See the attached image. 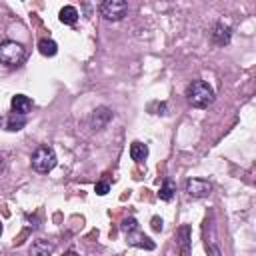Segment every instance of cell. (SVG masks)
Listing matches in <instances>:
<instances>
[{
	"mask_svg": "<svg viewBox=\"0 0 256 256\" xmlns=\"http://www.w3.org/2000/svg\"><path fill=\"white\" fill-rule=\"evenodd\" d=\"M186 100L192 108H208L214 102V88L206 80H192L186 86Z\"/></svg>",
	"mask_w": 256,
	"mask_h": 256,
	"instance_id": "6da1fadb",
	"label": "cell"
},
{
	"mask_svg": "<svg viewBox=\"0 0 256 256\" xmlns=\"http://www.w3.org/2000/svg\"><path fill=\"white\" fill-rule=\"evenodd\" d=\"M120 230L124 232V236H126V242L130 244V246H136V248H144V250H154L156 248V244L140 230V224H138V220L134 218V216H128V218H124L122 220V224H120Z\"/></svg>",
	"mask_w": 256,
	"mask_h": 256,
	"instance_id": "7a4b0ae2",
	"label": "cell"
},
{
	"mask_svg": "<svg viewBox=\"0 0 256 256\" xmlns=\"http://www.w3.org/2000/svg\"><path fill=\"white\" fill-rule=\"evenodd\" d=\"M26 58V48L16 42V40H4L0 44V64L8 66V68H16L24 62Z\"/></svg>",
	"mask_w": 256,
	"mask_h": 256,
	"instance_id": "3957f363",
	"label": "cell"
},
{
	"mask_svg": "<svg viewBox=\"0 0 256 256\" xmlns=\"http://www.w3.org/2000/svg\"><path fill=\"white\" fill-rule=\"evenodd\" d=\"M56 162H58L56 152H54V148L48 146V144L38 146V148L32 152V158H30L32 168H34L36 172H40V174H48V172L56 166Z\"/></svg>",
	"mask_w": 256,
	"mask_h": 256,
	"instance_id": "277c9868",
	"label": "cell"
},
{
	"mask_svg": "<svg viewBox=\"0 0 256 256\" xmlns=\"http://www.w3.org/2000/svg\"><path fill=\"white\" fill-rule=\"evenodd\" d=\"M100 14L108 22H120L128 16V2L126 0H102Z\"/></svg>",
	"mask_w": 256,
	"mask_h": 256,
	"instance_id": "5b68a950",
	"label": "cell"
},
{
	"mask_svg": "<svg viewBox=\"0 0 256 256\" xmlns=\"http://www.w3.org/2000/svg\"><path fill=\"white\" fill-rule=\"evenodd\" d=\"M184 190L190 198H206L212 192V184L204 178H188L184 184Z\"/></svg>",
	"mask_w": 256,
	"mask_h": 256,
	"instance_id": "8992f818",
	"label": "cell"
},
{
	"mask_svg": "<svg viewBox=\"0 0 256 256\" xmlns=\"http://www.w3.org/2000/svg\"><path fill=\"white\" fill-rule=\"evenodd\" d=\"M112 118H114V112H112L108 106H98V108L90 114V128H92V130H104Z\"/></svg>",
	"mask_w": 256,
	"mask_h": 256,
	"instance_id": "52a82bcc",
	"label": "cell"
},
{
	"mask_svg": "<svg viewBox=\"0 0 256 256\" xmlns=\"http://www.w3.org/2000/svg\"><path fill=\"white\" fill-rule=\"evenodd\" d=\"M230 38H232V28L224 22H216L210 30V40L214 46H226L230 44Z\"/></svg>",
	"mask_w": 256,
	"mask_h": 256,
	"instance_id": "ba28073f",
	"label": "cell"
},
{
	"mask_svg": "<svg viewBox=\"0 0 256 256\" xmlns=\"http://www.w3.org/2000/svg\"><path fill=\"white\" fill-rule=\"evenodd\" d=\"M10 104H12V112L16 114H28L32 110V100L26 94H16Z\"/></svg>",
	"mask_w": 256,
	"mask_h": 256,
	"instance_id": "9c48e42d",
	"label": "cell"
},
{
	"mask_svg": "<svg viewBox=\"0 0 256 256\" xmlns=\"http://www.w3.org/2000/svg\"><path fill=\"white\" fill-rule=\"evenodd\" d=\"M130 158L134 160V162H144L146 158H148V146L144 144V142H140V140H134L132 144H130Z\"/></svg>",
	"mask_w": 256,
	"mask_h": 256,
	"instance_id": "30bf717a",
	"label": "cell"
},
{
	"mask_svg": "<svg viewBox=\"0 0 256 256\" xmlns=\"http://www.w3.org/2000/svg\"><path fill=\"white\" fill-rule=\"evenodd\" d=\"M24 126H26V114H16V112H12V114L6 116V130L16 132V130H22Z\"/></svg>",
	"mask_w": 256,
	"mask_h": 256,
	"instance_id": "8fae6325",
	"label": "cell"
},
{
	"mask_svg": "<svg viewBox=\"0 0 256 256\" xmlns=\"http://www.w3.org/2000/svg\"><path fill=\"white\" fill-rule=\"evenodd\" d=\"M176 194V184L172 178H164L162 180V186H160V192H158V198L164 200V202H170Z\"/></svg>",
	"mask_w": 256,
	"mask_h": 256,
	"instance_id": "7c38bea8",
	"label": "cell"
},
{
	"mask_svg": "<svg viewBox=\"0 0 256 256\" xmlns=\"http://www.w3.org/2000/svg\"><path fill=\"white\" fill-rule=\"evenodd\" d=\"M78 10L74 8V6H64L60 12H58V20L62 22V24H76V20H78Z\"/></svg>",
	"mask_w": 256,
	"mask_h": 256,
	"instance_id": "4fadbf2b",
	"label": "cell"
},
{
	"mask_svg": "<svg viewBox=\"0 0 256 256\" xmlns=\"http://www.w3.org/2000/svg\"><path fill=\"white\" fill-rule=\"evenodd\" d=\"M38 50H40V54L42 56H56V52H58V44L52 40V38H42L40 42H38Z\"/></svg>",
	"mask_w": 256,
	"mask_h": 256,
	"instance_id": "5bb4252c",
	"label": "cell"
},
{
	"mask_svg": "<svg viewBox=\"0 0 256 256\" xmlns=\"http://www.w3.org/2000/svg\"><path fill=\"white\" fill-rule=\"evenodd\" d=\"M30 252H32V254H44V256H48V254L54 252V246H52L48 240H36V242L30 246Z\"/></svg>",
	"mask_w": 256,
	"mask_h": 256,
	"instance_id": "9a60e30c",
	"label": "cell"
},
{
	"mask_svg": "<svg viewBox=\"0 0 256 256\" xmlns=\"http://www.w3.org/2000/svg\"><path fill=\"white\" fill-rule=\"evenodd\" d=\"M178 244H180V250L184 254H188V248H190V226H182L178 230Z\"/></svg>",
	"mask_w": 256,
	"mask_h": 256,
	"instance_id": "2e32d148",
	"label": "cell"
},
{
	"mask_svg": "<svg viewBox=\"0 0 256 256\" xmlns=\"http://www.w3.org/2000/svg\"><path fill=\"white\" fill-rule=\"evenodd\" d=\"M108 190H110L108 180H100V182H96V194L104 196V194H108Z\"/></svg>",
	"mask_w": 256,
	"mask_h": 256,
	"instance_id": "e0dca14e",
	"label": "cell"
},
{
	"mask_svg": "<svg viewBox=\"0 0 256 256\" xmlns=\"http://www.w3.org/2000/svg\"><path fill=\"white\" fill-rule=\"evenodd\" d=\"M152 228H154L156 232H158V230H162V220H160L158 216H154V218H152Z\"/></svg>",
	"mask_w": 256,
	"mask_h": 256,
	"instance_id": "ac0fdd59",
	"label": "cell"
},
{
	"mask_svg": "<svg viewBox=\"0 0 256 256\" xmlns=\"http://www.w3.org/2000/svg\"><path fill=\"white\" fill-rule=\"evenodd\" d=\"M4 170H6V160H4V156L0 154V174H4Z\"/></svg>",
	"mask_w": 256,
	"mask_h": 256,
	"instance_id": "d6986e66",
	"label": "cell"
},
{
	"mask_svg": "<svg viewBox=\"0 0 256 256\" xmlns=\"http://www.w3.org/2000/svg\"><path fill=\"white\" fill-rule=\"evenodd\" d=\"M0 234H2V220H0Z\"/></svg>",
	"mask_w": 256,
	"mask_h": 256,
	"instance_id": "ffe728a7",
	"label": "cell"
}]
</instances>
